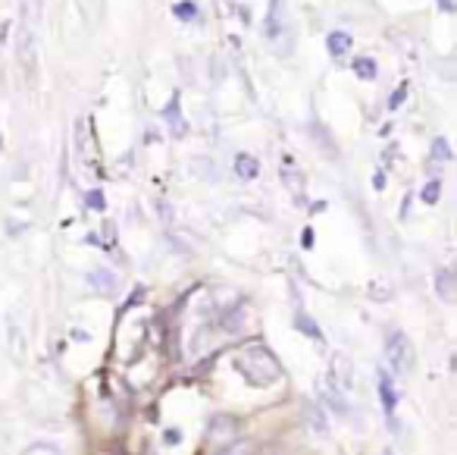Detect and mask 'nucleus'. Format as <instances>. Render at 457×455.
Masks as SVG:
<instances>
[{
  "label": "nucleus",
  "instance_id": "f257e3e1",
  "mask_svg": "<svg viewBox=\"0 0 457 455\" xmlns=\"http://www.w3.org/2000/svg\"><path fill=\"white\" fill-rule=\"evenodd\" d=\"M235 367L242 371V377L248 380L251 386H270L279 380V361H275L263 345H248L242 355L235 358Z\"/></svg>",
  "mask_w": 457,
  "mask_h": 455
},
{
  "label": "nucleus",
  "instance_id": "f03ea898",
  "mask_svg": "<svg viewBox=\"0 0 457 455\" xmlns=\"http://www.w3.org/2000/svg\"><path fill=\"white\" fill-rule=\"evenodd\" d=\"M386 355H388V364L395 367V374H401V377H404V374H410L413 355H410V342H408V336H404V333H391Z\"/></svg>",
  "mask_w": 457,
  "mask_h": 455
},
{
  "label": "nucleus",
  "instance_id": "7ed1b4c3",
  "mask_svg": "<svg viewBox=\"0 0 457 455\" xmlns=\"http://www.w3.org/2000/svg\"><path fill=\"white\" fill-rule=\"evenodd\" d=\"M279 179H282V185H285V189L295 195L297 205H304V192H307V183H304L301 170H295V167H282V170H279Z\"/></svg>",
  "mask_w": 457,
  "mask_h": 455
},
{
  "label": "nucleus",
  "instance_id": "20e7f679",
  "mask_svg": "<svg viewBox=\"0 0 457 455\" xmlns=\"http://www.w3.org/2000/svg\"><path fill=\"white\" fill-rule=\"evenodd\" d=\"M88 280H91V286L97 289L100 295H116L119 292V277H116L113 270H94Z\"/></svg>",
  "mask_w": 457,
  "mask_h": 455
},
{
  "label": "nucleus",
  "instance_id": "39448f33",
  "mask_svg": "<svg viewBox=\"0 0 457 455\" xmlns=\"http://www.w3.org/2000/svg\"><path fill=\"white\" fill-rule=\"evenodd\" d=\"M435 289H439L441 301H454V295H457V277H454L451 270H439V273H435Z\"/></svg>",
  "mask_w": 457,
  "mask_h": 455
},
{
  "label": "nucleus",
  "instance_id": "423d86ee",
  "mask_svg": "<svg viewBox=\"0 0 457 455\" xmlns=\"http://www.w3.org/2000/svg\"><path fill=\"white\" fill-rule=\"evenodd\" d=\"M379 399H382V405H386V411L391 415L398 405V393H395V386H391V377L386 371H379Z\"/></svg>",
  "mask_w": 457,
  "mask_h": 455
},
{
  "label": "nucleus",
  "instance_id": "0eeeda50",
  "mask_svg": "<svg viewBox=\"0 0 457 455\" xmlns=\"http://www.w3.org/2000/svg\"><path fill=\"white\" fill-rule=\"evenodd\" d=\"M235 173L242 179H257L260 176V161L257 157H251V154H238L235 157Z\"/></svg>",
  "mask_w": 457,
  "mask_h": 455
},
{
  "label": "nucleus",
  "instance_id": "6e6552de",
  "mask_svg": "<svg viewBox=\"0 0 457 455\" xmlns=\"http://www.w3.org/2000/svg\"><path fill=\"white\" fill-rule=\"evenodd\" d=\"M351 35L348 32H332L329 38H326V47H329V54L332 57H342V54H348V50H351Z\"/></svg>",
  "mask_w": 457,
  "mask_h": 455
},
{
  "label": "nucleus",
  "instance_id": "1a4fd4ad",
  "mask_svg": "<svg viewBox=\"0 0 457 455\" xmlns=\"http://www.w3.org/2000/svg\"><path fill=\"white\" fill-rule=\"evenodd\" d=\"M295 327H297V333L310 336V339H314V342H323V333H320V327H316V323H314V317H310V314L297 311V317H295Z\"/></svg>",
  "mask_w": 457,
  "mask_h": 455
},
{
  "label": "nucleus",
  "instance_id": "9d476101",
  "mask_svg": "<svg viewBox=\"0 0 457 455\" xmlns=\"http://www.w3.org/2000/svg\"><path fill=\"white\" fill-rule=\"evenodd\" d=\"M332 367H336V374H329L336 384H342L345 389H351V364H348L345 355H336L332 358Z\"/></svg>",
  "mask_w": 457,
  "mask_h": 455
},
{
  "label": "nucleus",
  "instance_id": "9b49d317",
  "mask_svg": "<svg viewBox=\"0 0 457 455\" xmlns=\"http://www.w3.org/2000/svg\"><path fill=\"white\" fill-rule=\"evenodd\" d=\"M310 135L320 142V148L326 151V154H332V157L338 154V151H336V139H332V135L323 129V122H310Z\"/></svg>",
  "mask_w": 457,
  "mask_h": 455
},
{
  "label": "nucleus",
  "instance_id": "f8f14e48",
  "mask_svg": "<svg viewBox=\"0 0 457 455\" xmlns=\"http://www.w3.org/2000/svg\"><path fill=\"white\" fill-rule=\"evenodd\" d=\"M354 72H357V79H367V82H373V79L379 76V67H376L373 57H357V60H354Z\"/></svg>",
  "mask_w": 457,
  "mask_h": 455
},
{
  "label": "nucleus",
  "instance_id": "ddd939ff",
  "mask_svg": "<svg viewBox=\"0 0 457 455\" xmlns=\"http://www.w3.org/2000/svg\"><path fill=\"white\" fill-rule=\"evenodd\" d=\"M235 421H229V417H216V421L213 424H210V439H213V443H216V439H220L222 437V433H226V437L232 439V437H235Z\"/></svg>",
  "mask_w": 457,
  "mask_h": 455
},
{
  "label": "nucleus",
  "instance_id": "4468645a",
  "mask_svg": "<svg viewBox=\"0 0 457 455\" xmlns=\"http://www.w3.org/2000/svg\"><path fill=\"white\" fill-rule=\"evenodd\" d=\"M172 13H176L182 23H191V19H198V4H191V0H182V4L172 6Z\"/></svg>",
  "mask_w": 457,
  "mask_h": 455
},
{
  "label": "nucleus",
  "instance_id": "2eb2a0df",
  "mask_svg": "<svg viewBox=\"0 0 457 455\" xmlns=\"http://www.w3.org/2000/svg\"><path fill=\"white\" fill-rule=\"evenodd\" d=\"M154 211L160 214L163 226H172V223H176V211H172V205H170L166 198H157V201H154Z\"/></svg>",
  "mask_w": 457,
  "mask_h": 455
},
{
  "label": "nucleus",
  "instance_id": "dca6fc26",
  "mask_svg": "<svg viewBox=\"0 0 457 455\" xmlns=\"http://www.w3.org/2000/svg\"><path fill=\"white\" fill-rule=\"evenodd\" d=\"M439 195H441V183H439V179H432V183L423 185V195H420V198H423L426 205H435V201H439Z\"/></svg>",
  "mask_w": 457,
  "mask_h": 455
},
{
  "label": "nucleus",
  "instance_id": "f3484780",
  "mask_svg": "<svg viewBox=\"0 0 457 455\" xmlns=\"http://www.w3.org/2000/svg\"><path fill=\"white\" fill-rule=\"evenodd\" d=\"M194 167H198V176H207V179H216V167H213V161H210V157H194Z\"/></svg>",
  "mask_w": 457,
  "mask_h": 455
},
{
  "label": "nucleus",
  "instance_id": "a211bd4d",
  "mask_svg": "<svg viewBox=\"0 0 457 455\" xmlns=\"http://www.w3.org/2000/svg\"><path fill=\"white\" fill-rule=\"evenodd\" d=\"M166 113H170V117H172V120H170V122H172V135H176V139H182V135L188 132V126H185V120L176 113V104H172Z\"/></svg>",
  "mask_w": 457,
  "mask_h": 455
},
{
  "label": "nucleus",
  "instance_id": "6ab92c4d",
  "mask_svg": "<svg viewBox=\"0 0 457 455\" xmlns=\"http://www.w3.org/2000/svg\"><path fill=\"white\" fill-rule=\"evenodd\" d=\"M432 157H439V161H451V148H448L445 139H435L432 142Z\"/></svg>",
  "mask_w": 457,
  "mask_h": 455
},
{
  "label": "nucleus",
  "instance_id": "aec40b11",
  "mask_svg": "<svg viewBox=\"0 0 457 455\" xmlns=\"http://www.w3.org/2000/svg\"><path fill=\"white\" fill-rule=\"evenodd\" d=\"M307 415H310V427H314L316 433H326V421H323L320 408H314V405H310V408H307Z\"/></svg>",
  "mask_w": 457,
  "mask_h": 455
},
{
  "label": "nucleus",
  "instance_id": "412c9836",
  "mask_svg": "<svg viewBox=\"0 0 457 455\" xmlns=\"http://www.w3.org/2000/svg\"><path fill=\"white\" fill-rule=\"evenodd\" d=\"M104 248H116V226H113V220H104Z\"/></svg>",
  "mask_w": 457,
  "mask_h": 455
},
{
  "label": "nucleus",
  "instance_id": "4be33fe9",
  "mask_svg": "<svg viewBox=\"0 0 457 455\" xmlns=\"http://www.w3.org/2000/svg\"><path fill=\"white\" fill-rule=\"evenodd\" d=\"M404 98H408V85H398V91H395V95H391L388 107H391V110H398V107L404 104Z\"/></svg>",
  "mask_w": 457,
  "mask_h": 455
},
{
  "label": "nucleus",
  "instance_id": "5701e85b",
  "mask_svg": "<svg viewBox=\"0 0 457 455\" xmlns=\"http://www.w3.org/2000/svg\"><path fill=\"white\" fill-rule=\"evenodd\" d=\"M301 245H304V248H314V229H304V233H301Z\"/></svg>",
  "mask_w": 457,
  "mask_h": 455
},
{
  "label": "nucleus",
  "instance_id": "b1692460",
  "mask_svg": "<svg viewBox=\"0 0 457 455\" xmlns=\"http://www.w3.org/2000/svg\"><path fill=\"white\" fill-rule=\"evenodd\" d=\"M88 207H104V198H100V192H88Z\"/></svg>",
  "mask_w": 457,
  "mask_h": 455
},
{
  "label": "nucleus",
  "instance_id": "393cba45",
  "mask_svg": "<svg viewBox=\"0 0 457 455\" xmlns=\"http://www.w3.org/2000/svg\"><path fill=\"white\" fill-rule=\"evenodd\" d=\"M373 189H376V192L386 189V173H376V176H373Z\"/></svg>",
  "mask_w": 457,
  "mask_h": 455
},
{
  "label": "nucleus",
  "instance_id": "a878e982",
  "mask_svg": "<svg viewBox=\"0 0 457 455\" xmlns=\"http://www.w3.org/2000/svg\"><path fill=\"white\" fill-rule=\"evenodd\" d=\"M439 6H441L445 13H451V10H454V0H439Z\"/></svg>",
  "mask_w": 457,
  "mask_h": 455
}]
</instances>
